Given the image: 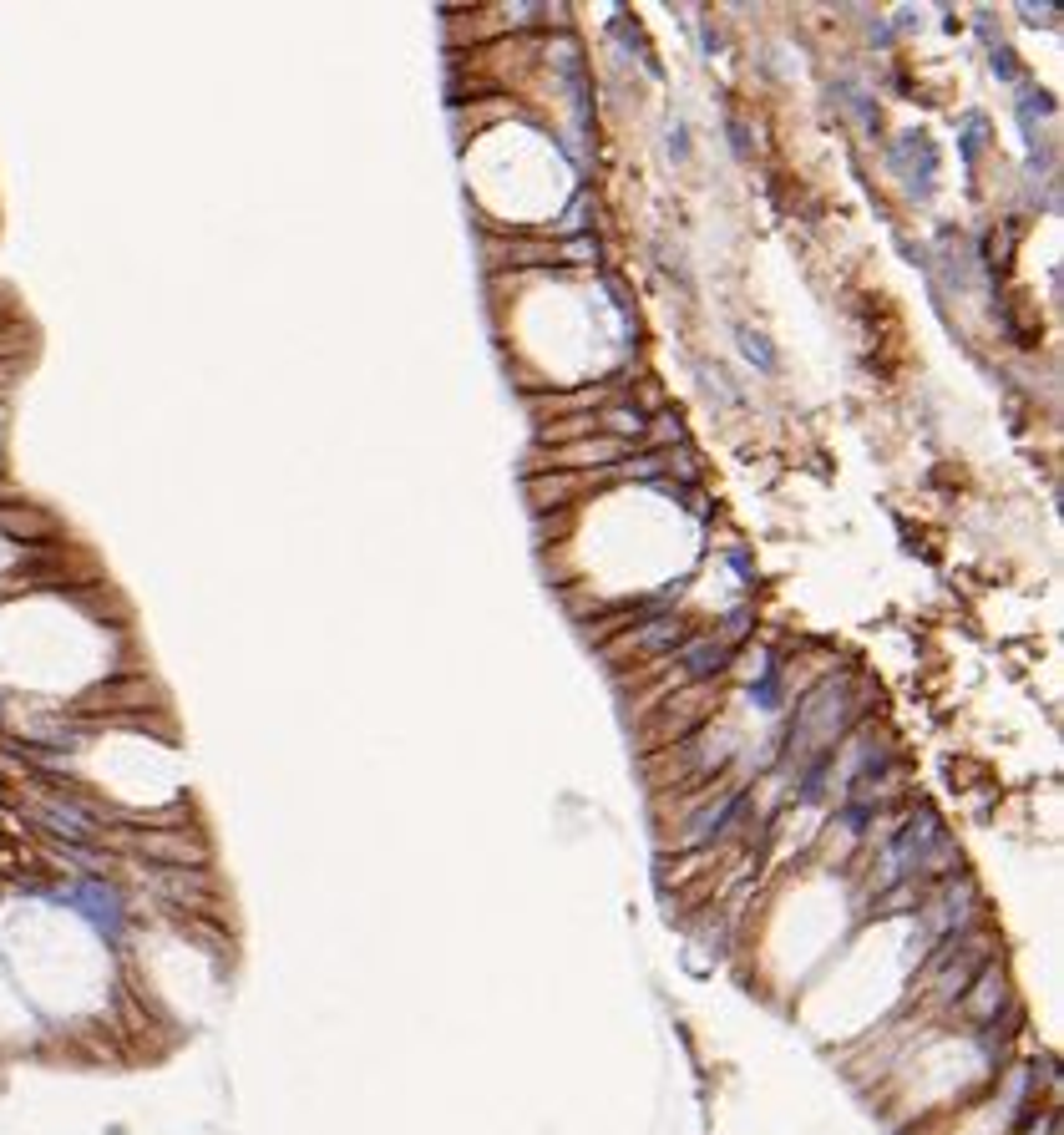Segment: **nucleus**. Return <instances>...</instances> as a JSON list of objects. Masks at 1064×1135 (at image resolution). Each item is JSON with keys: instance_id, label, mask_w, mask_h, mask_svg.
Segmentation results:
<instances>
[{"instance_id": "1", "label": "nucleus", "mask_w": 1064, "mask_h": 1135, "mask_svg": "<svg viewBox=\"0 0 1064 1135\" xmlns=\"http://www.w3.org/2000/svg\"><path fill=\"white\" fill-rule=\"evenodd\" d=\"M132 847L142 857H153V862H177V867H198V862L209 857L203 842H193L188 831H137Z\"/></svg>"}]
</instances>
